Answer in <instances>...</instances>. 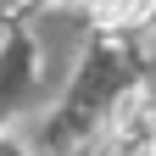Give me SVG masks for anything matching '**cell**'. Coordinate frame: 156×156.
I'll return each mask as SVG.
<instances>
[{"label":"cell","instance_id":"1","mask_svg":"<svg viewBox=\"0 0 156 156\" xmlns=\"http://www.w3.org/2000/svg\"><path fill=\"white\" fill-rule=\"evenodd\" d=\"M101 28H145L156 23V0H89Z\"/></svg>","mask_w":156,"mask_h":156},{"label":"cell","instance_id":"2","mask_svg":"<svg viewBox=\"0 0 156 156\" xmlns=\"http://www.w3.org/2000/svg\"><path fill=\"white\" fill-rule=\"evenodd\" d=\"M140 156H156V128H151L145 140H140Z\"/></svg>","mask_w":156,"mask_h":156},{"label":"cell","instance_id":"3","mask_svg":"<svg viewBox=\"0 0 156 156\" xmlns=\"http://www.w3.org/2000/svg\"><path fill=\"white\" fill-rule=\"evenodd\" d=\"M67 6H89V0H67Z\"/></svg>","mask_w":156,"mask_h":156},{"label":"cell","instance_id":"4","mask_svg":"<svg viewBox=\"0 0 156 156\" xmlns=\"http://www.w3.org/2000/svg\"><path fill=\"white\" fill-rule=\"evenodd\" d=\"M151 117H156V95H151Z\"/></svg>","mask_w":156,"mask_h":156}]
</instances>
